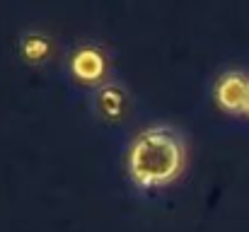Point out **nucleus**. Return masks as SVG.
<instances>
[{"instance_id": "nucleus-6", "label": "nucleus", "mask_w": 249, "mask_h": 232, "mask_svg": "<svg viewBox=\"0 0 249 232\" xmlns=\"http://www.w3.org/2000/svg\"><path fill=\"white\" fill-rule=\"evenodd\" d=\"M242 114L249 116V92H247V102H245V109H242Z\"/></svg>"}, {"instance_id": "nucleus-3", "label": "nucleus", "mask_w": 249, "mask_h": 232, "mask_svg": "<svg viewBox=\"0 0 249 232\" xmlns=\"http://www.w3.org/2000/svg\"><path fill=\"white\" fill-rule=\"evenodd\" d=\"M87 102H89V109L94 111V116L99 121L119 124V121H124L128 116L133 97H131L128 85L121 77H109L107 82H102L94 89H89Z\"/></svg>"}, {"instance_id": "nucleus-1", "label": "nucleus", "mask_w": 249, "mask_h": 232, "mask_svg": "<svg viewBox=\"0 0 249 232\" xmlns=\"http://www.w3.org/2000/svg\"><path fill=\"white\" fill-rule=\"evenodd\" d=\"M186 164V138L174 124H150L126 150V174L133 186L150 191L174 181Z\"/></svg>"}, {"instance_id": "nucleus-2", "label": "nucleus", "mask_w": 249, "mask_h": 232, "mask_svg": "<svg viewBox=\"0 0 249 232\" xmlns=\"http://www.w3.org/2000/svg\"><path fill=\"white\" fill-rule=\"evenodd\" d=\"M63 73L71 82L94 89L111 77V51L99 39H78L63 54Z\"/></svg>"}, {"instance_id": "nucleus-4", "label": "nucleus", "mask_w": 249, "mask_h": 232, "mask_svg": "<svg viewBox=\"0 0 249 232\" xmlns=\"http://www.w3.org/2000/svg\"><path fill=\"white\" fill-rule=\"evenodd\" d=\"M249 92V75L242 68H228L213 82V102L228 114H242Z\"/></svg>"}, {"instance_id": "nucleus-5", "label": "nucleus", "mask_w": 249, "mask_h": 232, "mask_svg": "<svg viewBox=\"0 0 249 232\" xmlns=\"http://www.w3.org/2000/svg\"><path fill=\"white\" fill-rule=\"evenodd\" d=\"M17 51L27 66H46L56 56V39L39 27H27L17 36Z\"/></svg>"}]
</instances>
